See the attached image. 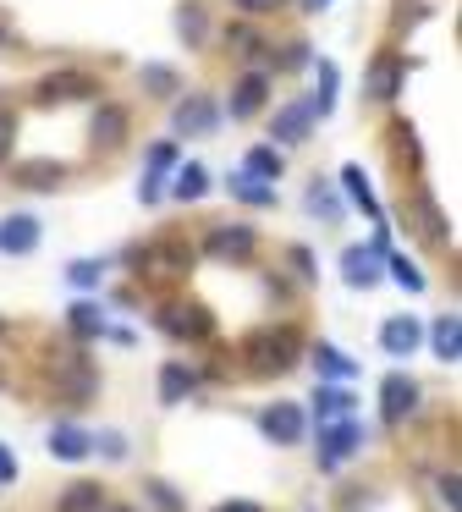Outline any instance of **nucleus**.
Wrapping results in <instances>:
<instances>
[{
	"mask_svg": "<svg viewBox=\"0 0 462 512\" xmlns=\"http://www.w3.org/2000/svg\"><path fill=\"white\" fill-rule=\"evenodd\" d=\"M11 479H17V457H11L6 446H0V485H11Z\"/></svg>",
	"mask_w": 462,
	"mask_h": 512,
	"instance_id": "obj_42",
	"label": "nucleus"
},
{
	"mask_svg": "<svg viewBox=\"0 0 462 512\" xmlns=\"http://www.w3.org/2000/svg\"><path fill=\"white\" fill-rule=\"evenodd\" d=\"M204 193H209V171L204 166H182V171H176V199H182V204L204 199Z\"/></svg>",
	"mask_w": 462,
	"mask_h": 512,
	"instance_id": "obj_28",
	"label": "nucleus"
},
{
	"mask_svg": "<svg viewBox=\"0 0 462 512\" xmlns=\"http://www.w3.org/2000/svg\"><path fill=\"white\" fill-rule=\"evenodd\" d=\"M440 501H446V512H457V474L440 479Z\"/></svg>",
	"mask_w": 462,
	"mask_h": 512,
	"instance_id": "obj_40",
	"label": "nucleus"
},
{
	"mask_svg": "<svg viewBox=\"0 0 462 512\" xmlns=\"http://www.w3.org/2000/svg\"><path fill=\"white\" fill-rule=\"evenodd\" d=\"M314 413H319V419H347V413H352V397H347L341 386H319V391H314Z\"/></svg>",
	"mask_w": 462,
	"mask_h": 512,
	"instance_id": "obj_26",
	"label": "nucleus"
},
{
	"mask_svg": "<svg viewBox=\"0 0 462 512\" xmlns=\"http://www.w3.org/2000/svg\"><path fill=\"white\" fill-rule=\"evenodd\" d=\"M209 259H226V265H242V259H253V248H259V237L248 232V226H215V232L204 237Z\"/></svg>",
	"mask_w": 462,
	"mask_h": 512,
	"instance_id": "obj_7",
	"label": "nucleus"
},
{
	"mask_svg": "<svg viewBox=\"0 0 462 512\" xmlns=\"http://www.w3.org/2000/svg\"><path fill=\"white\" fill-rule=\"evenodd\" d=\"M215 512H264V507H259V501H220Z\"/></svg>",
	"mask_w": 462,
	"mask_h": 512,
	"instance_id": "obj_43",
	"label": "nucleus"
},
{
	"mask_svg": "<svg viewBox=\"0 0 462 512\" xmlns=\"http://www.w3.org/2000/svg\"><path fill=\"white\" fill-rule=\"evenodd\" d=\"M237 6H242V12H248V17H264V12H275L281 0H237Z\"/></svg>",
	"mask_w": 462,
	"mask_h": 512,
	"instance_id": "obj_41",
	"label": "nucleus"
},
{
	"mask_svg": "<svg viewBox=\"0 0 462 512\" xmlns=\"http://www.w3.org/2000/svg\"><path fill=\"white\" fill-rule=\"evenodd\" d=\"M303 6H308V12H325V6H330V0H303Z\"/></svg>",
	"mask_w": 462,
	"mask_h": 512,
	"instance_id": "obj_44",
	"label": "nucleus"
},
{
	"mask_svg": "<svg viewBox=\"0 0 462 512\" xmlns=\"http://www.w3.org/2000/svg\"><path fill=\"white\" fill-rule=\"evenodd\" d=\"M413 210H418V232H429V237H435V243H440V237H446V226H440V210H435V204H429V199H418Z\"/></svg>",
	"mask_w": 462,
	"mask_h": 512,
	"instance_id": "obj_35",
	"label": "nucleus"
},
{
	"mask_svg": "<svg viewBox=\"0 0 462 512\" xmlns=\"http://www.w3.org/2000/svg\"><path fill=\"white\" fill-rule=\"evenodd\" d=\"M138 78H143V89H149V94H176V72L171 67H143Z\"/></svg>",
	"mask_w": 462,
	"mask_h": 512,
	"instance_id": "obj_32",
	"label": "nucleus"
},
{
	"mask_svg": "<svg viewBox=\"0 0 462 512\" xmlns=\"http://www.w3.org/2000/svg\"><path fill=\"white\" fill-rule=\"evenodd\" d=\"M264 100H270V83H264V72H248V78L237 83V94H231V105H226V111L242 122V116H253Z\"/></svg>",
	"mask_w": 462,
	"mask_h": 512,
	"instance_id": "obj_16",
	"label": "nucleus"
},
{
	"mask_svg": "<svg viewBox=\"0 0 462 512\" xmlns=\"http://www.w3.org/2000/svg\"><path fill=\"white\" fill-rule=\"evenodd\" d=\"M171 127H176L182 138H204V133H215V127H220V111H215V100H209V94H187V100L176 105Z\"/></svg>",
	"mask_w": 462,
	"mask_h": 512,
	"instance_id": "obj_6",
	"label": "nucleus"
},
{
	"mask_svg": "<svg viewBox=\"0 0 462 512\" xmlns=\"http://www.w3.org/2000/svg\"><path fill=\"white\" fill-rule=\"evenodd\" d=\"M143 490H149V501H154V507H160V512H182V496H176V490L165 485V479H149V485H143Z\"/></svg>",
	"mask_w": 462,
	"mask_h": 512,
	"instance_id": "obj_34",
	"label": "nucleus"
},
{
	"mask_svg": "<svg viewBox=\"0 0 462 512\" xmlns=\"http://www.w3.org/2000/svg\"><path fill=\"white\" fill-rule=\"evenodd\" d=\"M242 364H248V375H286V369L297 364V353H303V336L292 331V325H275V331H259L248 347H242Z\"/></svg>",
	"mask_w": 462,
	"mask_h": 512,
	"instance_id": "obj_1",
	"label": "nucleus"
},
{
	"mask_svg": "<svg viewBox=\"0 0 462 512\" xmlns=\"http://www.w3.org/2000/svg\"><path fill=\"white\" fill-rule=\"evenodd\" d=\"M336 105V61H319V100H314V116H330Z\"/></svg>",
	"mask_w": 462,
	"mask_h": 512,
	"instance_id": "obj_31",
	"label": "nucleus"
},
{
	"mask_svg": "<svg viewBox=\"0 0 462 512\" xmlns=\"http://www.w3.org/2000/svg\"><path fill=\"white\" fill-rule=\"evenodd\" d=\"M72 331L77 336H105V314L94 303H72Z\"/></svg>",
	"mask_w": 462,
	"mask_h": 512,
	"instance_id": "obj_30",
	"label": "nucleus"
},
{
	"mask_svg": "<svg viewBox=\"0 0 462 512\" xmlns=\"http://www.w3.org/2000/svg\"><path fill=\"white\" fill-rule=\"evenodd\" d=\"M418 336H424V331H418V320H407V314H402V320H385L380 325V347H385V353H396V358L413 353Z\"/></svg>",
	"mask_w": 462,
	"mask_h": 512,
	"instance_id": "obj_17",
	"label": "nucleus"
},
{
	"mask_svg": "<svg viewBox=\"0 0 462 512\" xmlns=\"http://www.w3.org/2000/svg\"><path fill=\"white\" fill-rule=\"evenodd\" d=\"M99 452H105V457H127V441H121L116 430H105V435H99Z\"/></svg>",
	"mask_w": 462,
	"mask_h": 512,
	"instance_id": "obj_39",
	"label": "nucleus"
},
{
	"mask_svg": "<svg viewBox=\"0 0 462 512\" xmlns=\"http://www.w3.org/2000/svg\"><path fill=\"white\" fill-rule=\"evenodd\" d=\"M358 446H363V424L358 419H330L325 430H319V463L336 468V463H347Z\"/></svg>",
	"mask_w": 462,
	"mask_h": 512,
	"instance_id": "obj_5",
	"label": "nucleus"
},
{
	"mask_svg": "<svg viewBox=\"0 0 462 512\" xmlns=\"http://www.w3.org/2000/svg\"><path fill=\"white\" fill-rule=\"evenodd\" d=\"M116 512H132V507H116Z\"/></svg>",
	"mask_w": 462,
	"mask_h": 512,
	"instance_id": "obj_46",
	"label": "nucleus"
},
{
	"mask_svg": "<svg viewBox=\"0 0 462 512\" xmlns=\"http://www.w3.org/2000/svg\"><path fill=\"white\" fill-rule=\"evenodd\" d=\"M391 281H402V287H407V292H424V276H418V270H413V265H407V259H402V254H391Z\"/></svg>",
	"mask_w": 462,
	"mask_h": 512,
	"instance_id": "obj_36",
	"label": "nucleus"
},
{
	"mask_svg": "<svg viewBox=\"0 0 462 512\" xmlns=\"http://www.w3.org/2000/svg\"><path fill=\"white\" fill-rule=\"evenodd\" d=\"M314 364L325 369L330 380H358V358H347L341 347H330V342H314Z\"/></svg>",
	"mask_w": 462,
	"mask_h": 512,
	"instance_id": "obj_22",
	"label": "nucleus"
},
{
	"mask_svg": "<svg viewBox=\"0 0 462 512\" xmlns=\"http://www.w3.org/2000/svg\"><path fill=\"white\" fill-rule=\"evenodd\" d=\"M160 331L165 336H182V342H204V336L215 331V320H209V309H198V303H165V309H160Z\"/></svg>",
	"mask_w": 462,
	"mask_h": 512,
	"instance_id": "obj_4",
	"label": "nucleus"
},
{
	"mask_svg": "<svg viewBox=\"0 0 462 512\" xmlns=\"http://www.w3.org/2000/svg\"><path fill=\"white\" fill-rule=\"evenodd\" d=\"M11 144H17V116H11V111H0V166H6Z\"/></svg>",
	"mask_w": 462,
	"mask_h": 512,
	"instance_id": "obj_38",
	"label": "nucleus"
},
{
	"mask_svg": "<svg viewBox=\"0 0 462 512\" xmlns=\"http://www.w3.org/2000/svg\"><path fill=\"white\" fill-rule=\"evenodd\" d=\"M94 94V78L83 72H55V78L39 83V105H66V100H88Z\"/></svg>",
	"mask_w": 462,
	"mask_h": 512,
	"instance_id": "obj_9",
	"label": "nucleus"
},
{
	"mask_svg": "<svg viewBox=\"0 0 462 512\" xmlns=\"http://www.w3.org/2000/svg\"><path fill=\"white\" fill-rule=\"evenodd\" d=\"M17 188H33V193H50V188H61V166L55 160H28V166H17Z\"/></svg>",
	"mask_w": 462,
	"mask_h": 512,
	"instance_id": "obj_19",
	"label": "nucleus"
},
{
	"mask_svg": "<svg viewBox=\"0 0 462 512\" xmlns=\"http://www.w3.org/2000/svg\"><path fill=\"white\" fill-rule=\"evenodd\" d=\"M50 452L61 457V463H83V457L94 452V435H83L77 424H55V430H50Z\"/></svg>",
	"mask_w": 462,
	"mask_h": 512,
	"instance_id": "obj_14",
	"label": "nucleus"
},
{
	"mask_svg": "<svg viewBox=\"0 0 462 512\" xmlns=\"http://www.w3.org/2000/svg\"><path fill=\"white\" fill-rule=\"evenodd\" d=\"M187 243H176V237H160V243L149 248H132V270H138L143 281H176L187 276Z\"/></svg>",
	"mask_w": 462,
	"mask_h": 512,
	"instance_id": "obj_2",
	"label": "nucleus"
},
{
	"mask_svg": "<svg viewBox=\"0 0 462 512\" xmlns=\"http://www.w3.org/2000/svg\"><path fill=\"white\" fill-rule=\"evenodd\" d=\"M259 430L270 435L275 446H297L303 441V408H297V402H275V408L259 413Z\"/></svg>",
	"mask_w": 462,
	"mask_h": 512,
	"instance_id": "obj_8",
	"label": "nucleus"
},
{
	"mask_svg": "<svg viewBox=\"0 0 462 512\" xmlns=\"http://www.w3.org/2000/svg\"><path fill=\"white\" fill-rule=\"evenodd\" d=\"M99 276H105V265H94V259H72V270H66L72 287H99Z\"/></svg>",
	"mask_w": 462,
	"mask_h": 512,
	"instance_id": "obj_33",
	"label": "nucleus"
},
{
	"mask_svg": "<svg viewBox=\"0 0 462 512\" xmlns=\"http://www.w3.org/2000/svg\"><path fill=\"white\" fill-rule=\"evenodd\" d=\"M226 193L242 199V204H275V182H259V177H248V171L226 177Z\"/></svg>",
	"mask_w": 462,
	"mask_h": 512,
	"instance_id": "obj_23",
	"label": "nucleus"
},
{
	"mask_svg": "<svg viewBox=\"0 0 462 512\" xmlns=\"http://www.w3.org/2000/svg\"><path fill=\"white\" fill-rule=\"evenodd\" d=\"M308 127H314V100H297V105H286V111L270 122V133L281 138V144H303Z\"/></svg>",
	"mask_w": 462,
	"mask_h": 512,
	"instance_id": "obj_11",
	"label": "nucleus"
},
{
	"mask_svg": "<svg viewBox=\"0 0 462 512\" xmlns=\"http://www.w3.org/2000/svg\"><path fill=\"white\" fill-rule=\"evenodd\" d=\"M176 34H182V45H204V39H209V17H204V6H193V0H187L182 12H176Z\"/></svg>",
	"mask_w": 462,
	"mask_h": 512,
	"instance_id": "obj_25",
	"label": "nucleus"
},
{
	"mask_svg": "<svg viewBox=\"0 0 462 512\" xmlns=\"http://www.w3.org/2000/svg\"><path fill=\"white\" fill-rule=\"evenodd\" d=\"M50 380L66 391L72 402H88L99 391V375H94V364H88L83 353H72V347H55L50 353Z\"/></svg>",
	"mask_w": 462,
	"mask_h": 512,
	"instance_id": "obj_3",
	"label": "nucleus"
},
{
	"mask_svg": "<svg viewBox=\"0 0 462 512\" xmlns=\"http://www.w3.org/2000/svg\"><path fill=\"white\" fill-rule=\"evenodd\" d=\"M0 45H6V23H0Z\"/></svg>",
	"mask_w": 462,
	"mask_h": 512,
	"instance_id": "obj_45",
	"label": "nucleus"
},
{
	"mask_svg": "<svg viewBox=\"0 0 462 512\" xmlns=\"http://www.w3.org/2000/svg\"><path fill=\"white\" fill-rule=\"evenodd\" d=\"M429 336H435V358H446V364H457V358H462V320H457V314H440Z\"/></svg>",
	"mask_w": 462,
	"mask_h": 512,
	"instance_id": "obj_20",
	"label": "nucleus"
},
{
	"mask_svg": "<svg viewBox=\"0 0 462 512\" xmlns=\"http://www.w3.org/2000/svg\"><path fill=\"white\" fill-rule=\"evenodd\" d=\"M105 507V496H99V485H88V479H77V485L61 490V507L55 512H99Z\"/></svg>",
	"mask_w": 462,
	"mask_h": 512,
	"instance_id": "obj_24",
	"label": "nucleus"
},
{
	"mask_svg": "<svg viewBox=\"0 0 462 512\" xmlns=\"http://www.w3.org/2000/svg\"><path fill=\"white\" fill-rule=\"evenodd\" d=\"M341 188H347V199H352V204H363V210H369L374 221H380V204H374V193H369V177H363L358 166H347V171H341Z\"/></svg>",
	"mask_w": 462,
	"mask_h": 512,
	"instance_id": "obj_27",
	"label": "nucleus"
},
{
	"mask_svg": "<svg viewBox=\"0 0 462 512\" xmlns=\"http://www.w3.org/2000/svg\"><path fill=\"white\" fill-rule=\"evenodd\" d=\"M198 391V375L187 364H165L160 369V402H182V397H193Z\"/></svg>",
	"mask_w": 462,
	"mask_h": 512,
	"instance_id": "obj_21",
	"label": "nucleus"
},
{
	"mask_svg": "<svg viewBox=\"0 0 462 512\" xmlns=\"http://www.w3.org/2000/svg\"><path fill=\"white\" fill-rule=\"evenodd\" d=\"M402 78H407V67L396 56H380L369 67V100H396V89H402Z\"/></svg>",
	"mask_w": 462,
	"mask_h": 512,
	"instance_id": "obj_15",
	"label": "nucleus"
},
{
	"mask_svg": "<svg viewBox=\"0 0 462 512\" xmlns=\"http://www.w3.org/2000/svg\"><path fill=\"white\" fill-rule=\"evenodd\" d=\"M39 248V221L33 215H6L0 221V254H33Z\"/></svg>",
	"mask_w": 462,
	"mask_h": 512,
	"instance_id": "obj_10",
	"label": "nucleus"
},
{
	"mask_svg": "<svg viewBox=\"0 0 462 512\" xmlns=\"http://www.w3.org/2000/svg\"><path fill=\"white\" fill-rule=\"evenodd\" d=\"M248 177H259V182H275V177H281V155H275L270 144L248 149Z\"/></svg>",
	"mask_w": 462,
	"mask_h": 512,
	"instance_id": "obj_29",
	"label": "nucleus"
},
{
	"mask_svg": "<svg viewBox=\"0 0 462 512\" xmlns=\"http://www.w3.org/2000/svg\"><path fill=\"white\" fill-rule=\"evenodd\" d=\"M380 397H385V424H402L407 413L418 408V386H413L407 375H391V380H385Z\"/></svg>",
	"mask_w": 462,
	"mask_h": 512,
	"instance_id": "obj_13",
	"label": "nucleus"
},
{
	"mask_svg": "<svg viewBox=\"0 0 462 512\" xmlns=\"http://www.w3.org/2000/svg\"><path fill=\"white\" fill-rule=\"evenodd\" d=\"M88 138H94L99 149H116L121 138H127V105H99V111H94V127H88Z\"/></svg>",
	"mask_w": 462,
	"mask_h": 512,
	"instance_id": "obj_12",
	"label": "nucleus"
},
{
	"mask_svg": "<svg viewBox=\"0 0 462 512\" xmlns=\"http://www.w3.org/2000/svg\"><path fill=\"white\" fill-rule=\"evenodd\" d=\"M308 210H319V215H325V221H336V199H330V188H319V182H314V188H308Z\"/></svg>",
	"mask_w": 462,
	"mask_h": 512,
	"instance_id": "obj_37",
	"label": "nucleus"
},
{
	"mask_svg": "<svg viewBox=\"0 0 462 512\" xmlns=\"http://www.w3.org/2000/svg\"><path fill=\"white\" fill-rule=\"evenodd\" d=\"M374 248H347V259H341V276H347V287H374L380 281V270H374Z\"/></svg>",
	"mask_w": 462,
	"mask_h": 512,
	"instance_id": "obj_18",
	"label": "nucleus"
}]
</instances>
